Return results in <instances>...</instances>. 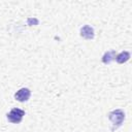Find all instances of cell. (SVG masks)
<instances>
[{
    "label": "cell",
    "mask_w": 132,
    "mask_h": 132,
    "mask_svg": "<svg viewBox=\"0 0 132 132\" xmlns=\"http://www.w3.org/2000/svg\"><path fill=\"white\" fill-rule=\"evenodd\" d=\"M108 119L111 123V130L114 131L123 124L125 120V113L122 109H114L108 113Z\"/></svg>",
    "instance_id": "cell-1"
},
{
    "label": "cell",
    "mask_w": 132,
    "mask_h": 132,
    "mask_svg": "<svg viewBox=\"0 0 132 132\" xmlns=\"http://www.w3.org/2000/svg\"><path fill=\"white\" fill-rule=\"evenodd\" d=\"M24 116H25V110L14 107V108H12V109L7 113L6 118H7V120H8L10 123H12V124H19V123L22 122Z\"/></svg>",
    "instance_id": "cell-2"
},
{
    "label": "cell",
    "mask_w": 132,
    "mask_h": 132,
    "mask_svg": "<svg viewBox=\"0 0 132 132\" xmlns=\"http://www.w3.org/2000/svg\"><path fill=\"white\" fill-rule=\"evenodd\" d=\"M31 96V91L28 88H22L19 91H16V93L14 94V98L15 100H18L19 102H25L27 101Z\"/></svg>",
    "instance_id": "cell-3"
},
{
    "label": "cell",
    "mask_w": 132,
    "mask_h": 132,
    "mask_svg": "<svg viewBox=\"0 0 132 132\" xmlns=\"http://www.w3.org/2000/svg\"><path fill=\"white\" fill-rule=\"evenodd\" d=\"M80 36L84 37L85 39H93L94 38V29L89 25H86V26L81 27Z\"/></svg>",
    "instance_id": "cell-4"
},
{
    "label": "cell",
    "mask_w": 132,
    "mask_h": 132,
    "mask_svg": "<svg viewBox=\"0 0 132 132\" xmlns=\"http://www.w3.org/2000/svg\"><path fill=\"white\" fill-rule=\"evenodd\" d=\"M129 59H130V53L126 52V51H123V52H121L120 54H118L116 56V61L119 64H123V63L127 62Z\"/></svg>",
    "instance_id": "cell-5"
},
{
    "label": "cell",
    "mask_w": 132,
    "mask_h": 132,
    "mask_svg": "<svg viewBox=\"0 0 132 132\" xmlns=\"http://www.w3.org/2000/svg\"><path fill=\"white\" fill-rule=\"evenodd\" d=\"M114 59H116V52L111 50V51L106 52V53L103 55V57H102V62H103L104 64H109V63H111Z\"/></svg>",
    "instance_id": "cell-6"
}]
</instances>
